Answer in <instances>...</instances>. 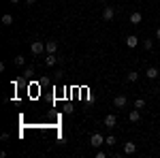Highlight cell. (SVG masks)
<instances>
[{
  "label": "cell",
  "mask_w": 160,
  "mask_h": 158,
  "mask_svg": "<svg viewBox=\"0 0 160 158\" xmlns=\"http://www.w3.org/2000/svg\"><path fill=\"white\" fill-rule=\"evenodd\" d=\"M90 145H94V147H100V145H105V137L100 133H94L92 137H90Z\"/></svg>",
  "instance_id": "1"
},
{
  "label": "cell",
  "mask_w": 160,
  "mask_h": 158,
  "mask_svg": "<svg viewBox=\"0 0 160 158\" xmlns=\"http://www.w3.org/2000/svg\"><path fill=\"white\" fill-rule=\"evenodd\" d=\"M30 51H32L34 56L43 54V51H45V43H43V41H32V45H30Z\"/></svg>",
  "instance_id": "2"
},
{
  "label": "cell",
  "mask_w": 160,
  "mask_h": 158,
  "mask_svg": "<svg viewBox=\"0 0 160 158\" xmlns=\"http://www.w3.org/2000/svg\"><path fill=\"white\" fill-rule=\"evenodd\" d=\"M126 103H128V98L124 96V94H118V96L113 98V105H115L118 109H122V107H126Z\"/></svg>",
  "instance_id": "3"
},
{
  "label": "cell",
  "mask_w": 160,
  "mask_h": 158,
  "mask_svg": "<svg viewBox=\"0 0 160 158\" xmlns=\"http://www.w3.org/2000/svg\"><path fill=\"white\" fill-rule=\"evenodd\" d=\"M113 17H115V9H113V7H105V11H102V19H105V22H111Z\"/></svg>",
  "instance_id": "4"
},
{
  "label": "cell",
  "mask_w": 160,
  "mask_h": 158,
  "mask_svg": "<svg viewBox=\"0 0 160 158\" xmlns=\"http://www.w3.org/2000/svg\"><path fill=\"white\" fill-rule=\"evenodd\" d=\"M128 120L132 122V124H139V122H141V109H132L128 113Z\"/></svg>",
  "instance_id": "5"
},
{
  "label": "cell",
  "mask_w": 160,
  "mask_h": 158,
  "mask_svg": "<svg viewBox=\"0 0 160 158\" xmlns=\"http://www.w3.org/2000/svg\"><path fill=\"white\" fill-rule=\"evenodd\" d=\"M45 51L47 54H56L58 51V43L56 41H45Z\"/></svg>",
  "instance_id": "6"
},
{
  "label": "cell",
  "mask_w": 160,
  "mask_h": 158,
  "mask_svg": "<svg viewBox=\"0 0 160 158\" xmlns=\"http://www.w3.org/2000/svg\"><path fill=\"white\" fill-rule=\"evenodd\" d=\"M141 19H143V15H141V13H139V11H132V13H130V24H141Z\"/></svg>",
  "instance_id": "7"
},
{
  "label": "cell",
  "mask_w": 160,
  "mask_h": 158,
  "mask_svg": "<svg viewBox=\"0 0 160 158\" xmlns=\"http://www.w3.org/2000/svg\"><path fill=\"white\" fill-rule=\"evenodd\" d=\"M126 45H128L130 49H135L137 45H139V38H137L135 34H130V37H126Z\"/></svg>",
  "instance_id": "8"
},
{
  "label": "cell",
  "mask_w": 160,
  "mask_h": 158,
  "mask_svg": "<svg viewBox=\"0 0 160 158\" xmlns=\"http://www.w3.org/2000/svg\"><path fill=\"white\" fill-rule=\"evenodd\" d=\"M137 152V145L132 141H128V143H124V154H135Z\"/></svg>",
  "instance_id": "9"
},
{
  "label": "cell",
  "mask_w": 160,
  "mask_h": 158,
  "mask_svg": "<svg viewBox=\"0 0 160 158\" xmlns=\"http://www.w3.org/2000/svg\"><path fill=\"white\" fill-rule=\"evenodd\" d=\"M45 64H47V66H56V64H58V58H56V54H47V58H45Z\"/></svg>",
  "instance_id": "10"
},
{
  "label": "cell",
  "mask_w": 160,
  "mask_h": 158,
  "mask_svg": "<svg viewBox=\"0 0 160 158\" xmlns=\"http://www.w3.org/2000/svg\"><path fill=\"white\" fill-rule=\"evenodd\" d=\"M105 126H107V128H115V115H113V113H109V115L105 118Z\"/></svg>",
  "instance_id": "11"
},
{
  "label": "cell",
  "mask_w": 160,
  "mask_h": 158,
  "mask_svg": "<svg viewBox=\"0 0 160 158\" xmlns=\"http://www.w3.org/2000/svg\"><path fill=\"white\" fill-rule=\"evenodd\" d=\"M145 75H148L149 79H156V77H158V69H156V66H148Z\"/></svg>",
  "instance_id": "12"
},
{
  "label": "cell",
  "mask_w": 160,
  "mask_h": 158,
  "mask_svg": "<svg viewBox=\"0 0 160 158\" xmlns=\"http://www.w3.org/2000/svg\"><path fill=\"white\" fill-rule=\"evenodd\" d=\"M13 24V15L11 13H4L2 15V26H11Z\"/></svg>",
  "instance_id": "13"
},
{
  "label": "cell",
  "mask_w": 160,
  "mask_h": 158,
  "mask_svg": "<svg viewBox=\"0 0 160 158\" xmlns=\"http://www.w3.org/2000/svg\"><path fill=\"white\" fill-rule=\"evenodd\" d=\"M126 79H128V81H137V79H139V73H137V71H130V73L126 75Z\"/></svg>",
  "instance_id": "14"
},
{
  "label": "cell",
  "mask_w": 160,
  "mask_h": 158,
  "mask_svg": "<svg viewBox=\"0 0 160 158\" xmlns=\"http://www.w3.org/2000/svg\"><path fill=\"white\" fill-rule=\"evenodd\" d=\"M135 109H145V100L143 98H137L135 100Z\"/></svg>",
  "instance_id": "15"
},
{
  "label": "cell",
  "mask_w": 160,
  "mask_h": 158,
  "mask_svg": "<svg viewBox=\"0 0 160 158\" xmlns=\"http://www.w3.org/2000/svg\"><path fill=\"white\" fill-rule=\"evenodd\" d=\"M15 64H17V66H24V64H26V58H24V56H17V58H15Z\"/></svg>",
  "instance_id": "16"
},
{
  "label": "cell",
  "mask_w": 160,
  "mask_h": 158,
  "mask_svg": "<svg viewBox=\"0 0 160 158\" xmlns=\"http://www.w3.org/2000/svg\"><path fill=\"white\" fill-rule=\"evenodd\" d=\"M105 143L107 145H115V137H105Z\"/></svg>",
  "instance_id": "17"
},
{
  "label": "cell",
  "mask_w": 160,
  "mask_h": 158,
  "mask_svg": "<svg viewBox=\"0 0 160 158\" xmlns=\"http://www.w3.org/2000/svg\"><path fill=\"white\" fill-rule=\"evenodd\" d=\"M143 47H145V49H148V51H149V49L154 47V43H152V41H149V38H148V41H143Z\"/></svg>",
  "instance_id": "18"
},
{
  "label": "cell",
  "mask_w": 160,
  "mask_h": 158,
  "mask_svg": "<svg viewBox=\"0 0 160 158\" xmlns=\"http://www.w3.org/2000/svg\"><path fill=\"white\" fill-rule=\"evenodd\" d=\"M30 75H34V71H32V69H26V71H24V77H30Z\"/></svg>",
  "instance_id": "19"
},
{
  "label": "cell",
  "mask_w": 160,
  "mask_h": 158,
  "mask_svg": "<svg viewBox=\"0 0 160 158\" xmlns=\"http://www.w3.org/2000/svg\"><path fill=\"white\" fill-rule=\"evenodd\" d=\"M96 158H107V154H105V152H100V150H98V152H96Z\"/></svg>",
  "instance_id": "20"
},
{
  "label": "cell",
  "mask_w": 160,
  "mask_h": 158,
  "mask_svg": "<svg viewBox=\"0 0 160 158\" xmlns=\"http://www.w3.org/2000/svg\"><path fill=\"white\" fill-rule=\"evenodd\" d=\"M156 38H158V41H160V28H158V30H156Z\"/></svg>",
  "instance_id": "21"
},
{
  "label": "cell",
  "mask_w": 160,
  "mask_h": 158,
  "mask_svg": "<svg viewBox=\"0 0 160 158\" xmlns=\"http://www.w3.org/2000/svg\"><path fill=\"white\" fill-rule=\"evenodd\" d=\"M26 2H28V4H34V2H37V0H26Z\"/></svg>",
  "instance_id": "22"
},
{
  "label": "cell",
  "mask_w": 160,
  "mask_h": 158,
  "mask_svg": "<svg viewBox=\"0 0 160 158\" xmlns=\"http://www.w3.org/2000/svg\"><path fill=\"white\" fill-rule=\"evenodd\" d=\"M17 2H19V0H11V4H17Z\"/></svg>",
  "instance_id": "23"
},
{
  "label": "cell",
  "mask_w": 160,
  "mask_h": 158,
  "mask_svg": "<svg viewBox=\"0 0 160 158\" xmlns=\"http://www.w3.org/2000/svg\"><path fill=\"white\" fill-rule=\"evenodd\" d=\"M100 2H107V0H100Z\"/></svg>",
  "instance_id": "24"
}]
</instances>
